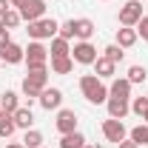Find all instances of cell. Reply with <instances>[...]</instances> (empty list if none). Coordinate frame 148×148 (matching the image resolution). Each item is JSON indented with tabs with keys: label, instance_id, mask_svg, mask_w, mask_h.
Listing matches in <instances>:
<instances>
[{
	"label": "cell",
	"instance_id": "cell-33",
	"mask_svg": "<svg viewBox=\"0 0 148 148\" xmlns=\"http://www.w3.org/2000/svg\"><path fill=\"white\" fill-rule=\"evenodd\" d=\"M117 148H140V145L131 143V140H123V143H117Z\"/></svg>",
	"mask_w": 148,
	"mask_h": 148
},
{
	"label": "cell",
	"instance_id": "cell-3",
	"mask_svg": "<svg viewBox=\"0 0 148 148\" xmlns=\"http://www.w3.org/2000/svg\"><path fill=\"white\" fill-rule=\"evenodd\" d=\"M57 32H60V23L54 17H40L26 26V34L32 40H51V37H57Z\"/></svg>",
	"mask_w": 148,
	"mask_h": 148
},
{
	"label": "cell",
	"instance_id": "cell-17",
	"mask_svg": "<svg viewBox=\"0 0 148 148\" xmlns=\"http://www.w3.org/2000/svg\"><path fill=\"white\" fill-rule=\"evenodd\" d=\"M49 57L54 60V57H71V46H69V40H63V37L57 34L51 37V49H49Z\"/></svg>",
	"mask_w": 148,
	"mask_h": 148
},
{
	"label": "cell",
	"instance_id": "cell-30",
	"mask_svg": "<svg viewBox=\"0 0 148 148\" xmlns=\"http://www.w3.org/2000/svg\"><path fill=\"white\" fill-rule=\"evenodd\" d=\"M134 29H137V34H140V37H143V40L148 43V14H143V20H140Z\"/></svg>",
	"mask_w": 148,
	"mask_h": 148
},
{
	"label": "cell",
	"instance_id": "cell-38",
	"mask_svg": "<svg viewBox=\"0 0 148 148\" xmlns=\"http://www.w3.org/2000/svg\"><path fill=\"white\" fill-rule=\"evenodd\" d=\"M143 120H145V123H148V111H145V117H143Z\"/></svg>",
	"mask_w": 148,
	"mask_h": 148
},
{
	"label": "cell",
	"instance_id": "cell-19",
	"mask_svg": "<svg viewBox=\"0 0 148 148\" xmlns=\"http://www.w3.org/2000/svg\"><path fill=\"white\" fill-rule=\"evenodd\" d=\"M20 108V97L14 91H3L0 94V111H6V114H14Z\"/></svg>",
	"mask_w": 148,
	"mask_h": 148
},
{
	"label": "cell",
	"instance_id": "cell-24",
	"mask_svg": "<svg viewBox=\"0 0 148 148\" xmlns=\"http://www.w3.org/2000/svg\"><path fill=\"white\" fill-rule=\"evenodd\" d=\"M103 57L111 60V63H123V57H125V49H120L117 43H108L106 49H103Z\"/></svg>",
	"mask_w": 148,
	"mask_h": 148
},
{
	"label": "cell",
	"instance_id": "cell-16",
	"mask_svg": "<svg viewBox=\"0 0 148 148\" xmlns=\"http://www.w3.org/2000/svg\"><path fill=\"white\" fill-rule=\"evenodd\" d=\"M74 32H77V40H91V34L97 32V26H94V20L80 17V20H74Z\"/></svg>",
	"mask_w": 148,
	"mask_h": 148
},
{
	"label": "cell",
	"instance_id": "cell-18",
	"mask_svg": "<svg viewBox=\"0 0 148 148\" xmlns=\"http://www.w3.org/2000/svg\"><path fill=\"white\" fill-rule=\"evenodd\" d=\"M12 117H14V125H17V128H23V131H29L32 125H34V114H32V108H23V106H20Z\"/></svg>",
	"mask_w": 148,
	"mask_h": 148
},
{
	"label": "cell",
	"instance_id": "cell-8",
	"mask_svg": "<svg viewBox=\"0 0 148 148\" xmlns=\"http://www.w3.org/2000/svg\"><path fill=\"white\" fill-rule=\"evenodd\" d=\"M54 128L60 131V134H71V131H77V114H74L71 108H60V111H57V120H54Z\"/></svg>",
	"mask_w": 148,
	"mask_h": 148
},
{
	"label": "cell",
	"instance_id": "cell-35",
	"mask_svg": "<svg viewBox=\"0 0 148 148\" xmlns=\"http://www.w3.org/2000/svg\"><path fill=\"white\" fill-rule=\"evenodd\" d=\"M6 148H26V145H23V143H9Z\"/></svg>",
	"mask_w": 148,
	"mask_h": 148
},
{
	"label": "cell",
	"instance_id": "cell-11",
	"mask_svg": "<svg viewBox=\"0 0 148 148\" xmlns=\"http://www.w3.org/2000/svg\"><path fill=\"white\" fill-rule=\"evenodd\" d=\"M26 60V49L17 46V43H9V46H3L0 49V63H9V66H17Z\"/></svg>",
	"mask_w": 148,
	"mask_h": 148
},
{
	"label": "cell",
	"instance_id": "cell-2",
	"mask_svg": "<svg viewBox=\"0 0 148 148\" xmlns=\"http://www.w3.org/2000/svg\"><path fill=\"white\" fill-rule=\"evenodd\" d=\"M43 88H49V69H34L23 77V97L29 100V106L43 94Z\"/></svg>",
	"mask_w": 148,
	"mask_h": 148
},
{
	"label": "cell",
	"instance_id": "cell-20",
	"mask_svg": "<svg viewBox=\"0 0 148 148\" xmlns=\"http://www.w3.org/2000/svg\"><path fill=\"white\" fill-rule=\"evenodd\" d=\"M86 145V134L83 131H71V134H63L60 148H83Z\"/></svg>",
	"mask_w": 148,
	"mask_h": 148
},
{
	"label": "cell",
	"instance_id": "cell-6",
	"mask_svg": "<svg viewBox=\"0 0 148 148\" xmlns=\"http://www.w3.org/2000/svg\"><path fill=\"white\" fill-rule=\"evenodd\" d=\"M143 20V0H128L125 6H120V26H137Z\"/></svg>",
	"mask_w": 148,
	"mask_h": 148
},
{
	"label": "cell",
	"instance_id": "cell-21",
	"mask_svg": "<svg viewBox=\"0 0 148 148\" xmlns=\"http://www.w3.org/2000/svg\"><path fill=\"white\" fill-rule=\"evenodd\" d=\"M14 131H17V125H14V117L3 111V114H0V140H9Z\"/></svg>",
	"mask_w": 148,
	"mask_h": 148
},
{
	"label": "cell",
	"instance_id": "cell-1",
	"mask_svg": "<svg viewBox=\"0 0 148 148\" xmlns=\"http://www.w3.org/2000/svg\"><path fill=\"white\" fill-rule=\"evenodd\" d=\"M80 91H83V97H86L91 106H100V103L108 100V88H106V83H103L97 74H83V77H80Z\"/></svg>",
	"mask_w": 148,
	"mask_h": 148
},
{
	"label": "cell",
	"instance_id": "cell-28",
	"mask_svg": "<svg viewBox=\"0 0 148 148\" xmlns=\"http://www.w3.org/2000/svg\"><path fill=\"white\" fill-rule=\"evenodd\" d=\"M131 111H134L137 117H145V111H148V94H145V97H131Z\"/></svg>",
	"mask_w": 148,
	"mask_h": 148
},
{
	"label": "cell",
	"instance_id": "cell-29",
	"mask_svg": "<svg viewBox=\"0 0 148 148\" xmlns=\"http://www.w3.org/2000/svg\"><path fill=\"white\" fill-rule=\"evenodd\" d=\"M57 34L63 37V40H74L77 32H74V20H66V23H60V32Z\"/></svg>",
	"mask_w": 148,
	"mask_h": 148
},
{
	"label": "cell",
	"instance_id": "cell-39",
	"mask_svg": "<svg viewBox=\"0 0 148 148\" xmlns=\"http://www.w3.org/2000/svg\"><path fill=\"white\" fill-rule=\"evenodd\" d=\"M0 114H3V111H0Z\"/></svg>",
	"mask_w": 148,
	"mask_h": 148
},
{
	"label": "cell",
	"instance_id": "cell-23",
	"mask_svg": "<svg viewBox=\"0 0 148 148\" xmlns=\"http://www.w3.org/2000/svg\"><path fill=\"white\" fill-rule=\"evenodd\" d=\"M128 140H131V143H137L140 148H143V145H148V123H143V125H137V128H131Z\"/></svg>",
	"mask_w": 148,
	"mask_h": 148
},
{
	"label": "cell",
	"instance_id": "cell-10",
	"mask_svg": "<svg viewBox=\"0 0 148 148\" xmlns=\"http://www.w3.org/2000/svg\"><path fill=\"white\" fill-rule=\"evenodd\" d=\"M37 103L46 111H60V106H63V91L60 88H43V94L37 97Z\"/></svg>",
	"mask_w": 148,
	"mask_h": 148
},
{
	"label": "cell",
	"instance_id": "cell-4",
	"mask_svg": "<svg viewBox=\"0 0 148 148\" xmlns=\"http://www.w3.org/2000/svg\"><path fill=\"white\" fill-rule=\"evenodd\" d=\"M26 66H29V71H34V69H49V49L34 40V43H29L26 46V60H23Z\"/></svg>",
	"mask_w": 148,
	"mask_h": 148
},
{
	"label": "cell",
	"instance_id": "cell-12",
	"mask_svg": "<svg viewBox=\"0 0 148 148\" xmlns=\"http://www.w3.org/2000/svg\"><path fill=\"white\" fill-rule=\"evenodd\" d=\"M106 108H108V117H114V120H125L128 111H131V100L108 97V100H106Z\"/></svg>",
	"mask_w": 148,
	"mask_h": 148
},
{
	"label": "cell",
	"instance_id": "cell-32",
	"mask_svg": "<svg viewBox=\"0 0 148 148\" xmlns=\"http://www.w3.org/2000/svg\"><path fill=\"white\" fill-rule=\"evenodd\" d=\"M9 9H12V3H9V0H0V17H3Z\"/></svg>",
	"mask_w": 148,
	"mask_h": 148
},
{
	"label": "cell",
	"instance_id": "cell-26",
	"mask_svg": "<svg viewBox=\"0 0 148 148\" xmlns=\"http://www.w3.org/2000/svg\"><path fill=\"white\" fill-rule=\"evenodd\" d=\"M3 26H6V29H9V32H12V29H17L20 23H23V17H20V12L17 9H9V12H6V14H3Z\"/></svg>",
	"mask_w": 148,
	"mask_h": 148
},
{
	"label": "cell",
	"instance_id": "cell-22",
	"mask_svg": "<svg viewBox=\"0 0 148 148\" xmlns=\"http://www.w3.org/2000/svg\"><path fill=\"white\" fill-rule=\"evenodd\" d=\"M71 71H74L71 57H54L51 60V74H71Z\"/></svg>",
	"mask_w": 148,
	"mask_h": 148
},
{
	"label": "cell",
	"instance_id": "cell-13",
	"mask_svg": "<svg viewBox=\"0 0 148 148\" xmlns=\"http://www.w3.org/2000/svg\"><path fill=\"white\" fill-rule=\"evenodd\" d=\"M131 86L125 77H117L114 83H111V88H108V97H120V100H131Z\"/></svg>",
	"mask_w": 148,
	"mask_h": 148
},
{
	"label": "cell",
	"instance_id": "cell-31",
	"mask_svg": "<svg viewBox=\"0 0 148 148\" xmlns=\"http://www.w3.org/2000/svg\"><path fill=\"white\" fill-rule=\"evenodd\" d=\"M9 43H12V37H9V29H3V32H0V49H3V46H9Z\"/></svg>",
	"mask_w": 148,
	"mask_h": 148
},
{
	"label": "cell",
	"instance_id": "cell-36",
	"mask_svg": "<svg viewBox=\"0 0 148 148\" xmlns=\"http://www.w3.org/2000/svg\"><path fill=\"white\" fill-rule=\"evenodd\" d=\"M83 148H100V145H91V143H86V145H83Z\"/></svg>",
	"mask_w": 148,
	"mask_h": 148
},
{
	"label": "cell",
	"instance_id": "cell-34",
	"mask_svg": "<svg viewBox=\"0 0 148 148\" xmlns=\"http://www.w3.org/2000/svg\"><path fill=\"white\" fill-rule=\"evenodd\" d=\"M9 3H12V9H23V6H26L29 0H9Z\"/></svg>",
	"mask_w": 148,
	"mask_h": 148
},
{
	"label": "cell",
	"instance_id": "cell-27",
	"mask_svg": "<svg viewBox=\"0 0 148 148\" xmlns=\"http://www.w3.org/2000/svg\"><path fill=\"white\" fill-rule=\"evenodd\" d=\"M145 77H148V71H145V66H131L128 69V80L131 86H137V83H145Z\"/></svg>",
	"mask_w": 148,
	"mask_h": 148
},
{
	"label": "cell",
	"instance_id": "cell-9",
	"mask_svg": "<svg viewBox=\"0 0 148 148\" xmlns=\"http://www.w3.org/2000/svg\"><path fill=\"white\" fill-rule=\"evenodd\" d=\"M20 17L26 20V23H34V20L46 17V0H29L23 9H17Z\"/></svg>",
	"mask_w": 148,
	"mask_h": 148
},
{
	"label": "cell",
	"instance_id": "cell-37",
	"mask_svg": "<svg viewBox=\"0 0 148 148\" xmlns=\"http://www.w3.org/2000/svg\"><path fill=\"white\" fill-rule=\"evenodd\" d=\"M3 29H6V26H3V20H0V32H3Z\"/></svg>",
	"mask_w": 148,
	"mask_h": 148
},
{
	"label": "cell",
	"instance_id": "cell-14",
	"mask_svg": "<svg viewBox=\"0 0 148 148\" xmlns=\"http://www.w3.org/2000/svg\"><path fill=\"white\" fill-rule=\"evenodd\" d=\"M137 40H140L137 29H131V26H123V29H117V46H120V49H131Z\"/></svg>",
	"mask_w": 148,
	"mask_h": 148
},
{
	"label": "cell",
	"instance_id": "cell-15",
	"mask_svg": "<svg viewBox=\"0 0 148 148\" xmlns=\"http://www.w3.org/2000/svg\"><path fill=\"white\" fill-rule=\"evenodd\" d=\"M114 71H117V63H111V60H106V57H97V60H94V74H97L100 80L114 77Z\"/></svg>",
	"mask_w": 148,
	"mask_h": 148
},
{
	"label": "cell",
	"instance_id": "cell-40",
	"mask_svg": "<svg viewBox=\"0 0 148 148\" xmlns=\"http://www.w3.org/2000/svg\"><path fill=\"white\" fill-rule=\"evenodd\" d=\"M106 3H108V0H106Z\"/></svg>",
	"mask_w": 148,
	"mask_h": 148
},
{
	"label": "cell",
	"instance_id": "cell-5",
	"mask_svg": "<svg viewBox=\"0 0 148 148\" xmlns=\"http://www.w3.org/2000/svg\"><path fill=\"white\" fill-rule=\"evenodd\" d=\"M97 49L91 46V40H80V43H74L71 49V60L74 63H80V66H94V60H97Z\"/></svg>",
	"mask_w": 148,
	"mask_h": 148
},
{
	"label": "cell",
	"instance_id": "cell-7",
	"mask_svg": "<svg viewBox=\"0 0 148 148\" xmlns=\"http://www.w3.org/2000/svg\"><path fill=\"white\" fill-rule=\"evenodd\" d=\"M103 137L108 140V143H123V140H128V131H125V125H123V120H114V117H108V120H103Z\"/></svg>",
	"mask_w": 148,
	"mask_h": 148
},
{
	"label": "cell",
	"instance_id": "cell-25",
	"mask_svg": "<svg viewBox=\"0 0 148 148\" xmlns=\"http://www.w3.org/2000/svg\"><path fill=\"white\" fill-rule=\"evenodd\" d=\"M23 145L26 148H43V134L37 128H29L26 134H23Z\"/></svg>",
	"mask_w": 148,
	"mask_h": 148
}]
</instances>
